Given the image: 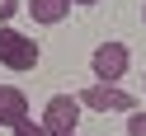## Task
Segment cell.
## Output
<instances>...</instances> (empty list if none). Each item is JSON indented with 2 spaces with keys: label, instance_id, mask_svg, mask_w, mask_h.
I'll use <instances>...</instances> for the list:
<instances>
[{
  "label": "cell",
  "instance_id": "cell-1",
  "mask_svg": "<svg viewBox=\"0 0 146 136\" xmlns=\"http://www.w3.org/2000/svg\"><path fill=\"white\" fill-rule=\"evenodd\" d=\"M80 94H52L47 103H42V131L47 136H76V127H80Z\"/></svg>",
  "mask_w": 146,
  "mask_h": 136
},
{
  "label": "cell",
  "instance_id": "cell-2",
  "mask_svg": "<svg viewBox=\"0 0 146 136\" xmlns=\"http://www.w3.org/2000/svg\"><path fill=\"white\" fill-rule=\"evenodd\" d=\"M127 61H132V52H127L123 42H99V47L90 52V70H94L99 85H118V80L127 75Z\"/></svg>",
  "mask_w": 146,
  "mask_h": 136
},
{
  "label": "cell",
  "instance_id": "cell-3",
  "mask_svg": "<svg viewBox=\"0 0 146 136\" xmlns=\"http://www.w3.org/2000/svg\"><path fill=\"white\" fill-rule=\"evenodd\" d=\"M0 66L33 70V66H38V42L24 38V33H14V28H0Z\"/></svg>",
  "mask_w": 146,
  "mask_h": 136
},
{
  "label": "cell",
  "instance_id": "cell-4",
  "mask_svg": "<svg viewBox=\"0 0 146 136\" xmlns=\"http://www.w3.org/2000/svg\"><path fill=\"white\" fill-rule=\"evenodd\" d=\"M80 103L94 108V113H127V117L137 113L132 94H127V89H118V85H85V89H80Z\"/></svg>",
  "mask_w": 146,
  "mask_h": 136
},
{
  "label": "cell",
  "instance_id": "cell-5",
  "mask_svg": "<svg viewBox=\"0 0 146 136\" xmlns=\"http://www.w3.org/2000/svg\"><path fill=\"white\" fill-rule=\"evenodd\" d=\"M29 122V94L19 85H0V127H24Z\"/></svg>",
  "mask_w": 146,
  "mask_h": 136
},
{
  "label": "cell",
  "instance_id": "cell-6",
  "mask_svg": "<svg viewBox=\"0 0 146 136\" xmlns=\"http://www.w3.org/2000/svg\"><path fill=\"white\" fill-rule=\"evenodd\" d=\"M71 14V0H29V19L33 24H61Z\"/></svg>",
  "mask_w": 146,
  "mask_h": 136
},
{
  "label": "cell",
  "instance_id": "cell-7",
  "mask_svg": "<svg viewBox=\"0 0 146 136\" xmlns=\"http://www.w3.org/2000/svg\"><path fill=\"white\" fill-rule=\"evenodd\" d=\"M19 10H24L19 0H0V28H10V19H14Z\"/></svg>",
  "mask_w": 146,
  "mask_h": 136
},
{
  "label": "cell",
  "instance_id": "cell-8",
  "mask_svg": "<svg viewBox=\"0 0 146 136\" xmlns=\"http://www.w3.org/2000/svg\"><path fill=\"white\" fill-rule=\"evenodd\" d=\"M127 136H146V113H141V108L127 117Z\"/></svg>",
  "mask_w": 146,
  "mask_h": 136
},
{
  "label": "cell",
  "instance_id": "cell-9",
  "mask_svg": "<svg viewBox=\"0 0 146 136\" xmlns=\"http://www.w3.org/2000/svg\"><path fill=\"white\" fill-rule=\"evenodd\" d=\"M10 136H47V131H42V122H24V127H14Z\"/></svg>",
  "mask_w": 146,
  "mask_h": 136
},
{
  "label": "cell",
  "instance_id": "cell-10",
  "mask_svg": "<svg viewBox=\"0 0 146 136\" xmlns=\"http://www.w3.org/2000/svg\"><path fill=\"white\" fill-rule=\"evenodd\" d=\"M71 5H99V0H71Z\"/></svg>",
  "mask_w": 146,
  "mask_h": 136
},
{
  "label": "cell",
  "instance_id": "cell-11",
  "mask_svg": "<svg viewBox=\"0 0 146 136\" xmlns=\"http://www.w3.org/2000/svg\"><path fill=\"white\" fill-rule=\"evenodd\" d=\"M141 19H146V5H141Z\"/></svg>",
  "mask_w": 146,
  "mask_h": 136
},
{
  "label": "cell",
  "instance_id": "cell-12",
  "mask_svg": "<svg viewBox=\"0 0 146 136\" xmlns=\"http://www.w3.org/2000/svg\"><path fill=\"white\" fill-rule=\"evenodd\" d=\"M141 85H146V75H141Z\"/></svg>",
  "mask_w": 146,
  "mask_h": 136
}]
</instances>
